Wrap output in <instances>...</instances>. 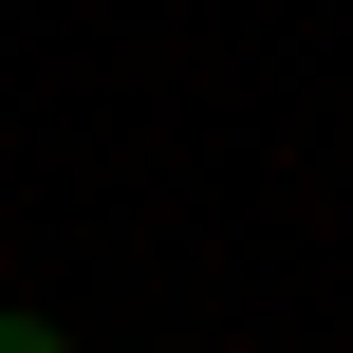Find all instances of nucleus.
<instances>
[{
    "instance_id": "1",
    "label": "nucleus",
    "mask_w": 353,
    "mask_h": 353,
    "mask_svg": "<svg viewBox=\"0 0 353 353\" xmlns=\"http://www.w3.org/2000/svg\"><path fill=\"white\" fill-rule=\"evenodd\" d=\"M0 353H74V335H56V316H0Z\"/></svg>"
}]
</instances>
